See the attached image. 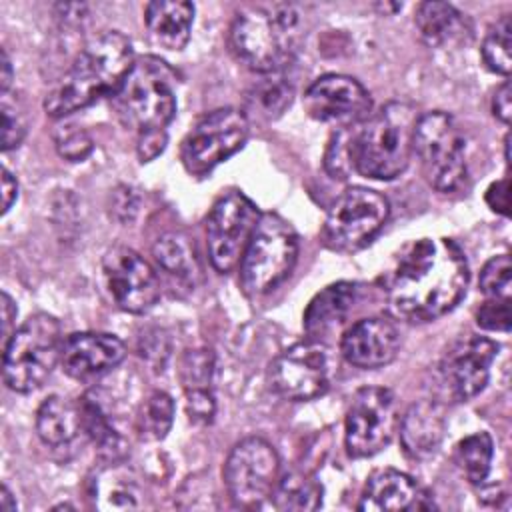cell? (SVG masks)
<instances>
[{
  "label": "cell",
  "instance_id": "obj_29",
  "mask_svg": "<svg viewBox=\"0 0 512 512\" xmlns=\"http://www.w3.org/2000/svg\"><path fill=\"white\" fill-rule=\"evenodd\" d=\"M294 96L292 84L280 74H266L260 82H256L248 94H246V110H242L248 116L256 120H276L284 114V110L290 106Z\"/></svg>",
  "mask_w": 512,
  "mask_h": 512
},
{
  "label": "cell",
  "instance_id": "obj_15",
  "mask_svg": "<svg viewBox=\"0 0 512 512\" xmlns=\"http://www.w3.org/2000/svg\"><path fill=\"white\" fill-rule=\"evenodd\" d=\"M498 354V344L484 336L456 340L436 368L438 392L448 402H466L478 396L488 384L490 366Z\"/></svg>",
  "mask_w": 512,
  "mask_h": 512
},
{
  "label": "cell",
  "instance_id": "obj_13",
  "mask_svg": "<svg viewBox=\"0 0 512 512\" xmlns=\"http://www.w3.org/2000/svg\"><path fill=\"white\" fill-rule=\"evenodd\" d=\"M394 394L388 388H360L346 412L344 444L352 458H368L386 448L396 432Z\"/></svg>",
  "mask_w": 512,
  "mask_h": 512
},
{
  "label": "cell",
  "instance_id": "obj_37",
  "mask_svg": "<svg viewBox=\"0 0 512 512\" xmlns=\"http://www.w3.org/2000/svg\"><path fill=\"white\" fill-rule=\"evenodd\" d=\"M2 150L8 152L16 146H20L24 134H26V112L18 98L10 100V94H2Z\"/></svg>",
  "mask_w": 512,
  "mask_h": 512
},
{
  "label": "cell",
  "instance_id": "obj_5",
  "mask_svg": "<svg viewBox=\"0 0 512 512\" xmlns=\"http://www.w3.org/2000/svg\"><path fill=\"white\" fill-rule=\"evenodd\" d=\"M174 72L156 56H140L110 96V104L128 128L138 134L166 130L176 114Z\"/></svg>",
  "mask_w": 512,
  "mask_h": 512
},
{
  "label": "cell",
  "instance_id": "obj_17",
  "mask_svg": "<svg viewBox=\"0 0 512 512\" xmlns=\"http://www.w3.org/2000/svg\"><path fill=\"white\" fill-rule=\"evenodd\" d=\"M370 92L352 76L324 74L304 92V110L318 122L356 126L370 116Z\"/></svg>",
  "mask_w": 512,
  "mask_h": 512
},
{
  "label": "cell",
  "instance_id": "obj_31",
  "mask_svg": "<svg viewBox=\"0 0 512 512\" xmlns=\"http://www.w3.org/2000/svg\"><path fill=\"white\" fill-rule=\"evenodd\" d=\"M154 260L162 270L180 278V280H194L198 266L196 254L190 240L184 234L168 232L160 236L152 246Z\"/></svg>",
  "mask_w": 512,
  "mask_h": 512
},
{
  "label": "cell",
  "instance_id": "obj_40",
  "mask_svg": "<svg viewBox=\"0 0 512 512\" xmlns=\"http://www.w3.org/2000/svg\"><path fill=\"white\" fill-rule=\"evenodd\" d=\"M166 130H150V132H142L138 134V144H136V150H138V158L142 162H150L154 160L156 156H160L166 148Z\"/></svg>",
  "mask_w": 512,
  "mask_h": 512
},
{
  "label": "cell",
  "instance_id": "obj_43",
  "mask_svg": "<svg viewBox=\"0 0 512 512\" xmlns=\"http://www.w3.org/2000/svg\"><path fill=\"white\" fill-rule=\"evenodd\" d=\"M492 110H494V116L508 124L510 122V114H512V90H510V82H502V86L494 92V98H492Z\"/></svg>",
  "mask_w": 512,
  "mask_h": 512
},
{
  "label": "cell",
  "instance_id": "obj_47",
  "mask_svg": "<svg viewBox=\"0 0 512 512\" xmlns=\"http://www.w3.org/2000/svg\"><path fill=\"white\" fill-rule=\"evenodd\" d=\"M0 510L2 512H14L16 510V502L12 500V494H10L6 484L2 486V492H0Z\"/></svg>",
  "mask_w": 512,
  "mask_h": 512
},
{
  "label": "cell",
  "instance_id": "obj_32",
  "mask_svg": "<svg viewBox=\"0 0 512 512\" xmlns=\"http://www.w3.org/2000/svg\"><path fill=\"white\" fill-rule=\"evenodd\" d=\"M494 442L488 432H474L456 446V464L472 484H482L492 466Z\"/></svg>",
  "mask_w": 512,
  "mask_h": 512
},
{
  "label": "cell",
  "instance_id": "obj_16",
  "mask_svg": "<svg viewBox=\"0 0 512 512\" xmlns=\"http://www.w3.org/2000/svg\"><path fill=\"white\" fill-rule=\"evenodd\" d=\"M102 272L112 300L124 312L144 314L160 298V280L154 268L132 248H110L102 260Z\"/></svg>",
  "mask_w": 512,
  "mask_h": 512
},
{
  "label": "cell",
  "instance_id": "obj_25",
  "mask_svg": "<svg viewBox=\"0 0 512 512\" xmlns=\"http://www.w3.org/2000/svg\"><path fill=\"white\" fill-rule=\"evenodd\" d=\"M90 496L100 510H134L140 508L142 488L132 470L118 462H108L96 472Z\"/></svg>",
  "mask_w": 512,
  "mask_h": 512
},
{
  "label": "cell",
  "instance_id": "obj_24",
  "mask_svg": "<svg viewBox=\"0 0 512 512\" xmlns=\"http://www.w3.org/2000/svg\"><path fill=\"white\" fill-rule=\"evenodd\" d=\"M360 300V284L336 282L318 292L304 312V330L316 338L338 326Z\"/></svg>",
  "mask_w": 512,
  "mask_h": 512
},
{
  "label": "cell",
  "instance_id": "obj_39",
  "mask_svg": "<svg viewBox=\"0 0 512 512\" xmlns=\"http://www.w3.org/2000/svg\"><path fill=\"white\" fill-rule=\"evenodd\" d=\"M510 300L488 298L476 312V322L480 328L490 332H508L510 330Z\"/></svg>",
  "mask_w": 512,
  "mask_h": 512
},
{
  "label": "cell",
  "instance_id": "obj_38",
  "mask_svg": "<svg viewBox=\"0 0 512 512\" xmlns=\"http://www.w3.org/2000/svg\"><path fill=\"white\" fill-rule=\"evenodd\" d=\"M56 150L70 162H82L92 152V138L76 126H64L54 134Z\"/></svg>",
  "mask_w": 512,
  "mask_h": 512
},
{
  "label": "cell",
  "instance_id": "obj_10",
  "mask_svg": "<svg viewBox=\"0 0 512 512\" xmlns=\"http://www.w3.org/2000/svg\"><path fill=\"white\" fill-rule=\"evenodd\" d=\"M250 120L242 110L220 108L202 116L186 134L180 160L192 176H206L218 164L244 148Z\"/></svg>",
  "mask_w": 512,
  "mask_h": 512
},
{
  "label": "cell",
  "instance_id": "obj_34",
  "mask_svg": "<svg viewBox=\"0 0 512 512\" xmlns=\"http://www.w3.org/2000/svg\"><path fill=\"white\" fill-rule=\"evenodd\" d=\"M174 422V400L170 394L156 390L142 404L138 426L140 434L148 440H162L170 432Z\"/></svg>",
  "mask_w": 512,
  "mask_h": 512
},
{
  "label": "cell",
  "instance_id": "obj_9",
  "mask_svg": "<svg viewBox=\"0 0 512 512\" xmlns=\"http://www.w3.org/2000/svg\"><path fill=\"white\" fill-rule=\"evenodd\" d=\"M390 216L388 200L370 188H346L328 208L322 240L334 252H356L372 242Z\"/></svg>",
  "mask_w": 512,
  "mask_h": 512
},
{
  "label": "cell",
  "instance_id": "obj_7",
  "mask_svg": "<svg viewBox=\"0 0 512 512\" xmlns=\"http://www.w3.org/2000/svg\"><path fill=\"white\" fill-rule=\"evenodd\" d=\"M298 258V236L288 220L274 212L260 214L240 260V282L246 294L262 296L282 284Z\"/></svg>",
  "mask_w": 512,
  "mask_h": 512
},
{
  "label": "cell",
  "instance_id": "obj_33",
  "mask_svg": "<svg viewBox=\"0 0 512 512\" xmlns=\"http://www.w3.org/2000/svg\"><path fill=\"white\" fill-rule=\"evenodd\" d=\"M510 44H512V22H510V16L504 14L500 20H496L488 28L480 48L482 60L492 72L508 76L512 66Z\"/></svg>",
  "mask_w": 512,
  "mask_h": 512
},
{
  "label": "cell",
  "instance_id": "obj_22",
  "mask_svg": "<svg viewBox=\"0 0 512 512\" xmlns=\"http://www.w3.org/2000/svg\"><path fill=\"white\" fill-rule=\"evenodd\" d=\"M446 420L444 410L436 400H422L412 404L400 422V442L412 458H426L434 454L444 438Z\"/></svg>",
  "mask_w": 512,
  "mask_h": 512
},
{
  "label": "cell",
  "instance_id": "obj_6",
  "mask_svg": "<svg viewBox=\"0 0 512 512\" xmlns=\"http://www.w3.org/2000/svg\"><path fill=\"white\" fill-rule=\"evenodd\" d=\"M60 322L36 312L28 316L4 346V382L10 390L28 394L38 390L52 374L62 354Z\"/></svg>",
  "mask_w": 512,
  "mask_h": 512
},
{
  "label": "cell",
  "instance_id": "obj_2",
  "mask_svg": "<svg viewBox=\"0 0 512 512\" xmlns=\"http://www.w3.org/2000/svg\"><path fill=\"white\" fill-rule=\"evenodd\" d=\"M130 40L108 30L92 38L74 58L62 80L48 92L44 110L50 118L70 116L102 96H112L134 64Z\"/></svg>",
  "mask_w": 512,
  "mask_h": 512
},
{
  "label": "cell",
  "instance_id": "obj_30",
  "mask_svg": "<svg viewBox=\"0 0 512 512\" xmlns=\"http://www.w3.org/2000/svg\"><path fill=\"white\" fill-rule=\"evenodd\" d=\"M322 484L308 472L292 470L278 478L270 502L276 510L306 512L322 506Z\"/></svg>",
  "mask_w": 512,
  "mask_h": 512
},
{
  "label": "cell",
  "instance_id": "obj_45",
  "mask_svg": "<svg viewBox=\"0 0 512 512\" xmlns=\"http://www.w3.org/2000/svg\"><path fill=\"white\" fill-rule=\"evenodd\" d=\"M18 196V182L8 172V168H2V212L6 214Z\"/></svg>",
  "mask_w": 512,
  "mask_h": 512
},
{
  "label": "cell",
  "instance_id": "obj_11",
  "mask_svg": "<svg viewBox=\"0 0 512 512\" xmlns=\"http://www.w3.org/2000/svg\"><path fill=\"white\" fill-rule=\"evenodd\" d=\"M280 478V458L270 442L258 436L240 440L224 464V482L238 508H258L270 500Z\"/></svg>",
  "mask_w": 512,
  "mask_h": 512
},
{
  "label": "cell",
  "instance_id": "obj_19",
  "mask_svg": "<svg viewBox=\"0 0 512 512\" xmlns=\"http://www.w3.org/2000/svg\"><path fill=\"white\" fill-rule=\"evenodd\" d=\"M126 356L120 338L106 332H76L62 344V370L76 380H90L116 368Z\"/></svg>",
  "mask_w": 512,
  "mask_h": 512
},
{
  "label": "cell",
  "instance_id": "obj_14",
  "mask_svg": "<svg viewBox=\"0 0 512 512\" xmlns=\"http://www.w3.org/2000/svg\"><path fill=\"white\" fill-rule=\"evenodd\" d=\"M332 380L330 350L316 342H298L270 364V384L276 394L292 402L322 396Z\"/></svg>",
  "mask_w": 512,
  "mask_h": 512
},
{
  "label": "cell",
  "instance_id": "obj_18",
  "mask_svg": "<svg viewBox=\"0 0 512 512\" xmlns=\"http://www.w3.org/2000/svg\"><path fill=\"white\" fill-rule=\"evenodd\" d=\"M400 350V332L390 318L368 316L352 326L340 338V352L356 368L374 370L388 366Z\"/></svg>",
  "mask_w": 512,
  "mask_h": 512
},
{
  "label": "cell",
  "instance_id": "obj_23",
  "mask_svg": "<svg viewBox=\"0 0 512 512\" xmlns=\"http://www.w3.org/2000/svg\"><path fill=\"white\" fill-rule=\"evenodd\" d=\"M150 38L166 50H182L192 32L194 4L186 0H156L144 8Z\"/></svg>",
  "mask_w": 512,
  "mask_h": 512
},
{
  "label": "cell",
  "instance_id": "obj_42",
  "mask_svg": "<svg viewBox=\"0 0 512 512\" xmlns=\"http://www.w3.org/2000/svg\"><path fill=\"white\" fill-rule=\"evenodd\" d=\"M112 208H114V214L120 218V220H132L136 210H138V198L136 194L126 188V186H120L116 192H114V200H112Z\"/></svg>",
  "mask_w": 512,
  "mask_h": 512
},
{
  "label": "cell",
  "instance_id": "obj_28",
  "mask_svg": "<svg viewBox=\"0 0 512 512\" xmlns=\"http://www.w3.org/2000/svg\"><path fill=\"white\" fill-rule=\"evenodd\" d=\"M78 408H80L82 430L88 434V438L104 458H108L110 462H116L126 452V440L112 424L110 414L100 402L98 394L96 392L84 394L78 402Z\"/></svg>",
  "mask_w": 512,
  "mask_h": 512
},
{
  "label": "cell",
  "instance_id": "obj_26",
  "mask_svg": "<svg viewBox=\"0 0 512 512\" xmlns=\"http://www.w3.org/2000/svg\"><path fill=\"white\" fill-rule=\"evenodd\" d=\"M416 28L428 46L442 48L470 36V24L462 12L446 2H422L414 14Z\"/></svg>",
  "mask_w": 512,
  "mask_h": 512
},
{
  "label": "cell",
  "instance_id": "obj_41",
  "mask_svg": "<svg viewBox=\"0 0 512 512\" xmlns=\"http://www.w3.org/2000/svg\"><path fill=\"white\" fill-rule=\"evenodd\" d=\"M486 204L502 214V216H508V208H510V182L508 178H502V180H496L488 186L486 190Z\"/></svg>",
  "mask_w": 512,
  "mask_h": 512
},
{
  "label": "cell",
  "instance_id": "obj_46",
  "mask_svg": "<svg viewBox=\"0 0 512 512\" xmlns=\"http://www.w3.org/2000/svg\"><path fill=\"white\" fill-rule=\"evenodd\" d=\"M0 94H8L10 92V86H12V80H14V74H12V64H10V58L6 54V50H2V66H0Z\"/></svg>",
  "mask_w": 512,
  "mask_h": 512
},
{
  "label": "cell",
  "instance_id": "obj_12",
  "mask_svg": "<svg viewBox=\"0 0 512 512\" xmlns=\"http://www.w3.org/2000/svg\"><path fill=\"white\" fill-rule=\"evenodd\" d=\"M258 220V206L238 190L226 192L214 202L206 220V244L218 272H230L240 264Z\"/></svg>",
  "mask_w": 512,
  "mask_h": 512
},
{
  "label": "cell",
  "instance_id": "obj_36",
  "mask_svg": "<svg viewBox=\"0 0 512 512\" xmlns=\"http://www.w3.org/2000/svg\"><path fill=\"white\" fill-rule=\"evenodd\" d=\"M350 136H352V126L340 128L338 132L332 134L326 154H324V168L332 178H346L354 168H352V154H350Z\"/></svg>",
  "mask_w": 512,
  "mask_h": 512
},
{
  "label": "cell",
  "instance_id": "obj_20",
  "mask_svg": "<svg viewBox=\"0 0 512 512\" xmlns=\"http://www.w3.org/2000/svg\"><path fill=\"white\" fill-rule=\"evenodd\" d=\"M432 506L428 492L412 476L392 468L376 470L368 478L358 502V510L362 512L426 510Z\"/></svg>",
  "mask_w": 512,
  "mask_h": 512
},
{
  "label": "cell",
  "instance_id": "obj_27",
  "mask_svg": "<svg viewBox=\"0 0 512 512\" xmlns=\"http://www.w3.org/2000/svg\"><path fill=\"white\" fill-rule=\"evenodd\" d=\"M82 430L80 408L64 396L46 398L36 412V432L48 446L60 448L70 444Z\"/></svg>",
  "mask_w": 512,
  "mask_h": 512
},
{
  "label": "cell",
  "instance_id": "obj_21",
  "mask_svg": "<svg viewBox=\"0 0 512 512\" xmlns=\"http://www.w3.org/2000/svg\"><path fill=\"white\" fill-rule=\"evenodd\" d=\"M212 372L214 356L210 350H188L180 364L182 388L186 396L188 416L194 422L210 424L214 418L216 402L212 394Z\"/></svg>",
  "mask_w": 512,
  "mask_h": 512
},
{
  "label": "cell",
  "instance_id": "obj_1",
  "mask_svg": "<svg viewBox=\"0 0 512 512\" xmlns=\"http://www.w3.org/2000/svg\"><path fill=\"white\" fill-rule=\"evenodd\" d=\"M468 280L466 256L452 238L412 240L386 280L388 306L406 322H430L464 298Z\"/></svg>",
  "mask_w": 512,
  "mask_h": 512
},
{
  "label": "cell",
  "instance_id": "obj_44",
  "mask_svg": "<svg viewBox=\"0 0 512 512\" xmlns=\"http://www.w3.org/2000/svg\"><path fill=\"white\" fill-rule=\"evenodd\" d=\"M0 308H2V348H4V346L8 344V340L12 338V334L16 332V328H12V326H14L18 308H16L14 300H12L6 292H2V304H0Z\"/></svg>",
  "mask_w": 512,
  "mask_h": 512
},
{
  "label": "cell",
  "instance_id": "obj_35",
  "mask_svg": "<svg viewBox=\"0 0 512 512\" xmlns=\"http://www.w3.org/2000/svg\"><path fill=\"white\" fill-rule=\"evenodd\" d=\"M512 286V264L508 254H500L490 258L480 272V290L488 298L510 300Z\"/></svg>",
  "mask_w": 512,
  "mask_h": 512
},
{
  "label": "cell",
  "instance_id": "obj_4",
  "mask_svg": "<svg viewBox=\"0 0 512 512\" xmlns=\"http://www.w3.org/2000/svg\"><path fill=\"white\" fill-rule=\"evenodd\" d=\"M230 44L250 70L282 72L298 52L300 14L292 4L248 6L232 22Z\"/></svg>",
  "mask_w": 512,
  "mask_h": 512
},
{
  "label": "cell",
  "instance_id": "obj_8",
  "mask_svg": "<svg viewBox=\"0 0 512 512\" xmlns=\"http://www.w3.org/2000/svg\"><path fill=\"white\" fill-rule=\"evenodd\" d=\"M414 154L424 178L438 192H456L466 180V142L456 120L442 110L420 114Z\"/></svg>",
  "mask_w": 512,
  "mask_h": 512
},
{
  "label": "cell",
  "instance_id": "obj_3",
  "mask_svg": "<svg viewBox=\"0 0 512 512\" xmlns=\"http://www.w3.org/2000/svg\"><path fill=\"white\" fill-rule=\"evenodd\" d=\"M420 112L414 104L392 100L364 122L352 126V168L372 180L400 176L414 154V132Z\"/></svg>",
  "mask_w": 512,
  "mask_h": 512
}]
</instances>
